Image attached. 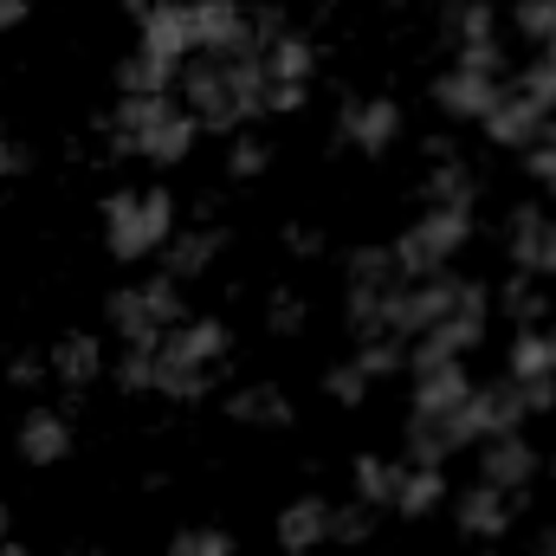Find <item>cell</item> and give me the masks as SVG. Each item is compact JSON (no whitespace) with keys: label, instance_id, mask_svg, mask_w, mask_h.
<instances>
[{"label":"cell","instance_id":"1","mask_svg":"<svg viewBox=\"0 0 556 556\" xmlns=\"http://www.w3.org/2000/svg\"><path fill=\"white\" fill-rule=\"evenodd\" d=\"M181 98L194 111L201 130H247L260 111H266V65L253 52H227V59H201V65H181Z\"/></svg>","mask_w":556,"mask_h":556},{"label":"cell","instance_id":"2","mask_svg":"<svg viewBox=\"0 0 556 556\" xmlns=\"http://www.w3.org/2000/svg\"><path fill=\"white\" fill-rule=\"evenodd\" d=\"M194 137H201V124H194V111L175 104V98H124L117 117H111V142H117L124 155L155 162V168L188 162V155H194Z\"/></svg>","mask_w":556,"mask_h":556},{"label":"cell","instance_id":"3","mask_svg":"<svg viewBox=\"0 0 556 556\" xmlns=\"http://www.w3.org/2000/svg\"><path fill=\"white\" fill-rule=\"evenodd\" d=\"M175 240V194L168 188H111L104 194V247L117 260H149Z\"/></svg>","mask_w":556,"mask_h":556},{"label":"cell","instance_id":"4","mask_svg":"<svg viewBox=\"0 0 556 556\" xmlns=\"http://www.w3.org/2000/svg\"><path fill=\"white\" fill-rule=\"evenodd\" d=\"M104 317H111V330L124 337V350H155V343L188 317V311H181V285L162 273V278H142V285L111 291Z\"/></svg>","mask_w":556,"mask_h":556},{"label":"cell","instance_id":"5","mask_svg":"<svg viewBox=\"0 0 556 556\" xmlns=\"http://www.w3.org/2000/svg\"><path fill=\"white\" fill-rule=\"evenodd\" d=\"M466 240H472V207H420V220L402 227V240H395V266H402V278L446 273Z\"/></svg>","mask_w":556,"mask_h":556},{"label":"cell","instance_id":"6","mask_svg":"<svg viewBox=\"0 0 556 556\" xmlns=\"http://www.w3.org/2000/svg\"><path fill=\"white\" fill-rule=\"evenodd\" d=\"M498 72H505L498 39H492V46H472V52H459V59L433 78V104H440L446 117H485V111L498 104Z\"/></svg>","mask_w":556,"mask_h":556},{"label":"cell","instance_id":"7","mask_svg":"<svg viewBox=\"0 0 556 556\" xmlns=\"http://www.w3.org/2000/svg\"><path fill=\"white\" fill-rule=\"evenodd\" d=\"M531 415V402H525V389L505 376V382H472V395H466V408H459V433H466V446H479V440H498V433H518Z\"/></svg>","mask_w":556,"mask_h":556},{"label":"cell","instance_id":"8","mask_svg":"<svg viewBox=\"0 0 556 556\" xmlns=\"http://www.w3.org/2000/svg\"><path fill=\"white\" fill-rule=\"evenodd\" d=\"M137 46L168 65H188L194 59V0H155L137 20Z\"/></svg>","mask_w":556,"mask_h":556},{"label":"cell","instance_id":"9","mask_svg":"<svg viewBox=\"0 0 556 556\" xmlns=\"http://www.w3.org/2000/svg\"><path fill=\"white\" fill-rule=\"evenodd\" d=\"M479 124H485V137L498 142V149H531V142L551 137V111L531 91H498V104Z\"/></svg>","mask_w":556,"mask_h":556},{"label":"cell","instance_id":"10","mask_svg":"<svg viewBox=\"0 0 556 556\" xmlns=\"http://www.w3.org/2000/svg\"><path fill=\"white\" fill-rule=\"evenodd\" d=\"M415 376V415H459L472 395L466 356H433V363H408Z\"/></svg>","mask_w":556,"mask_h":556},{"label":"cell","instance_id":"11","mask_svg":"<svg viewBox=\"0 0 556 556\" xmlns=\"http://www.w3.org/2000/svg\"><path fill=\"white\" fill-rule=\"evenodd\" d=\"M544 472L538 446L525 433H498V440H479V485H498V492H525L531 479Z\"/></svg>","mask_w":556,"mask_h":556},{"label":"cell","instance_id":"12","mask_svg":"<svg viewBox=\"0 0 556 556\" xmlns=\"http://www.w3.org/2000/svg\"><path fill=\"white\" fill-rule=\"evenodd\" d=\"M162 363H181V369H214L227 356V324L220 317H181L162 343H155Z\"/></svg>","mask_w":556,"mask_h":556},{"label":"cell","instance_id":"13","mask_svg":"<svg viewBox=\"0 0 556 556\" xmlns=\"http://www.w3.org/2000/svg\"><path fill=\"white\" fill-rule=\"evenodd\" d=\"M330 518H337V505L330 498H317V492H298L285 511H278V551L285 556H311L330 544Z\"/></svg>","mask_w":556,"mask_h":556},{"label":"cell","instance_id":"14","mask_svg":"<svg viewBox=\"0 0 556 556\" xmlns=\"http://www.w3.org/2000/svg\"><path fill=\"white\" fill-rule=\"evenodd\" d=\"M13 453L26 459V466H65L72 459V415H59V408H33V415L20 420V433H13Z\"/></svg>","mask_w":556,"mask_h":556},{"label":"cell","instance_id":"15","mask_svg":"<svg viewBox=\"0 0 556 556\" xmlns=\"http://www.w3.org/2000/svg\"><path fill=\"white\" fill-rule=\"evenodd\" d=\"M518 498L525 492H498V485H466V498L453 505L459 538H505L518 525Z\"/></svg>","mask_w":556,"mask_h":556},{"label":"cell","instance_id":"16","mask_svg":"<svg viewBox=\"0 0 556 556\" xmlns=\"http://www.w3.org/2000/svg\"><path fill=\"white\" fill-rule=\"evenodd\" d=\"M511 266L531 278H556V220L544 207H518L511 214Z\"/></svg>","mask_w":556,"mask_h":556},{"label":"cell","instance_id":"17","mask_svg":"<svg viewBox=\"0 0 556 556\" xmlns=\"http://www.w3.org/2000/svg\"><path fill=\"white\" fill-rule=\"evenodd\" d=\"M46 363H52V382H59V389H91V382H104V343H98L91 330H65V337L46 350Z\"/></svg>","mask_w":556,"mask_h":556},{"label":"cell","instance_id":"18","mask_svg":"<svg viewBox=\"0 0 556 556\" xmlns=\"http://www.w3.org/2000/svg\"><path fill=\"white\" fill-rule=\"evenodd\" d=\"M395 137H402V104H395V98H363V104L343 111V142H350V149L382 155Z\"/></svg>","mask_w":556,"mask_h":556},{"label":"cell","instance_id":"19","mask_svg":"<svg viewBox=\"0 0 556 556\" xmlns=\"http://www.w3.org/2000/svg\"><path fill=\"white\" fill-rule=\"evenodd\" d=\"M459 446V415H408V466H446Z\"/></svg>","mask_w":556,"mask_h":556},{"label":"cell","instance_id":"20","mask_svg":"<svg viewBox=\"0 0 556 556\" xmlns=\"http://www.w3.org/2000/svg\"><path fill=\"white\" fill-rule=\"evenodd\" d=\"M220 253H227V227H175V240H168V278L175 285L201 278Z\"/></svg>","mask_w":556,"mask_h":556},{"label":"cell","instance_id":"21","mask_svg":"<svg viewBox=\"0 0 556 556\" xmlns=\"http://www.w3.org/2000/svg\"><path fill=\"white\" fill-rule=\"evenodd\" d=\"M260 65H266V78H273V85H311L317 52H311V39H304V33H285V26H278L273 39H266V52H260Z\"/></svg>","mask_w":556,"mask_h":556},{"label":"cell","instance_id":"22","mask_svg":"<svg viewBox=\"0 0 556 556\" xmlns=\"http://www.w3.org/2000/svg\"><path fill=\"white\" fill-rule=\"evenodd\" d=\"M227 415L240 420V427H291V402H285V389L278 382H247V389H233L227 395Z\"/></svg>","mask_w":556,"mask_h":556},{"label":"cell","instance_id":"23","mask_svg":"<svg viewBox=\"0 0 556 556\" xmlns=\"http://www.w3.org/2000/svg\"><path fill=\"white\" fill-rule=\"evenodd\" d=\"M175 78H181V65H168V59H155V52H142V46L117 65V91H124V98H168Z\"/></svg>","mask_w":556,"mask_h":556},{"label":"cell","instance_id":"24","mask_svg":"<svg viewBox=\"0 0 556 556\" xmlns=\"http://www.w3.org/2000/svg\"><path fill=\"white\" fill-rule=\"evenodd\" d=\"M440 498H446V472H440V466H408V472H402V492H395L389 511H402V518H433Z\"/></svg>","mask_w":556,"mask_h":556},{"label":"cell","instance_id":"25","mask_svg":"<svg viewBox=\"0 0 556 556\" xmlns=\"http://www.w3.org/2000/svg\"><path fill=\"white\" fill-rule=\"evenodd\" d=\"M350 472H356V498L382 511V505H395V492H402V472H408V466H395V459H382V453H356V466H350Z\"/></svg>","mask_w":556,"mask_h":556},{"label":"cell","instance_id":"26","mask_svg":"<svg viewBox=\"0 0 556 556\" xmlns=\"http://www.w3.org/2000/svg\"><path fill=\"white\" fill-rule=\"evenodd\" d=\"M498 311L518 324V330H538L544 317H551V298H544V285L531 273H518V278H505V291H498Z\"/></svg>","mask_w":556,"mask_h":556},{"label":"cell","instance_id":"27","mask_svg":"<svg viewBox=\"0 0 556 556\" xmlns=\"http://www.w3.org/2000/svg\"><path fill=\"white\" fill-rule=\"evenodd\" d=\"M433 175H427V207H472V175L466 162H453L446 149H433Z\"/></svg>","mask_w":556,"mask_h":556},{"label":"cell","instance_id":"28","mask_svg":"<svg viewBox=\"0 0 556 556\" xmlns=\"http://www.w3.org/2000/svg\"><path fill=\"white\" fill-rule=\"evenodd\" d=\"M544 376H556V356H551V337L544 330H518L511 337V382H544Z\"/></svg>","mask_w":556,"mask_h":556},{"label":"cell","instance_id":"29","mask_svg":"<svg viewBox=\"0 0 556 556\" xmlns=\"http://www.w3.org/2000/svg\"><path fill=\"white\" fill-rule=\"evenodd\" d=\"M356 363H363V376H369V382H382V376L408 369V337H363Z\"/></svg>","mask_w":556,"mask_h":556},{"label":"cell","instance_id":"30","mask_svg":"<svg viewBox=\"0 0 556 556\" xmlns=\"http://www.w3.org/2000/svg\"><path fill=\"white\" fill-rule=\"evenodd\" d=\"M376 538V505H337V518H330V544H369Z\"/></svg>","mask_w":556,"mask_h":556},{"label":"cell","instance_id":"31","mask_svg":"<svg viewBox=\"0 0 556 556\" xmlns=\"http://www.w3.org/2000/svg\"><path fill=\"white\" fill-rule=\"evenodd\" d=\"M168 556H233V538L220 525H194V531H175Z\"/></svg>","mask_w":556,"mask_h":556},{"label":"cell","instance_id":"32","mask_svg":"<svg viewBox=\"0 0 556 556\" xmlns=\"http://www.w3.org/2000/svg\"><path fill=\"white\" fill-rule=\"evenodd\" d=\"M273 162V149H266V137H253V130H233V142H227V175H260Z\"/></svg>","mask_w":556,"mask_h":556},{"label":"cell","instance_id":"33","mask_svg":"<svg viewBox=\"0 0 556 556\" xmlns=\"http://www.w3.org/2000/svg\"><path fill=\"white\" fill-rule=\"evenodd\" d=\"M324 395H330L337 408H363V395H369V376H363V363H337V369L324 376Z\"/></svg>","mask_w":556,"mask_h":556},{"label":"cell","instance_id":"34","mask_svg":"<svg viewBox=\"0 0 556 556\" xmlns=\"http://www.w3.org/2000/svg\"><path fill=\"white\" fill-rule=\"evenodd\" d=\"M518 33L551 52L556 46V0H518Z\"/></svg>","mask_w":556,"mask_h":556},{"label":"cell","instance_id":"35","mask_svg":"<svg viewBox=\"0 0 556 556\" xmlns=\"http://www.w3.org/2000/svg\"><path fill=\"white\" fill-rule=\"evenodd\" d=\"M453 39H459V52H472V46H492V7H459L453 13Z\"/></svg>","mask_w":556,"mask_h":556},{"label":"cell","instance_id":"36","mask_svg":"<svg viewBox=\"0 0 556 556\" xmlns=\"http://www.w3.org/2000/svg\"><path fill=\"white\" fill-rule=\"evenodd\" d=\"M117 389H124V395L155 389V350H124V356H117Z\"/></svg>","mask_w":556,"mask_h":556},{"label":"cell","instance_id":"37","mask_svg":"<svg viewBox=\"0 0 556 556\" xmlns=\"http://www.w3.org/2000/svg\"><path fill=\"white\" fill-rule=\"evenodd\" d=\"M304 317H311V304H304L298 291H273V304H266V324H273L278 337H298V330H304Z\"/></svg>","mask_w":556,"mask_h":556},{"label":"cell","instance_id":"38","mask_svg":"<svg viewBox=\"0 0 556 556\" xmlns=\"http://www.w3.org/2000/svg\"><path fill=\"white\" fill-rule=\"evenodd\" d=\"M518 91H531L544 111H556V46H551V52H538V65L518 78Z\"/></svg>","mask_w":556,"mask_h":556},{"label":"cell","instance_id":"39","mask_svg":"<svg viewBox=\"0 0 556 556\" xmlns=\"http://www.w3.org/2000/svg\"><path fill=\"white\" fill-rule=\"evenodd\" d=\"M525 175H531L538 188H551V194H556V137H544V142H531V149H525Z\"/></svg>","mask_w":556,"mask_h":556},{"label":"cell","instance_id":"40","mask_svg":"<svg viewBox=\"0 0 556 556\" xmlns=\"http://www.w3.org/2000/svg\"><path fill=\"white\" fill-rule=\"evenodd\" d=\"M304 98H311V85H273V78H266V111H273V117L304 111Z\"/></svg>","mask_w":556,"mask_h":556},{"label":"cell","instance_id":"41","mask_svg":"<svg viewBox=\"0 0 556 556\" xmlns=\"http://www.w3.org/2000/svg\"><path fill=\"white\" fill-rule=\"evenodd\" d=\"M7 376H13V389H46V382H52V363H46V356H13Z\"/></svg>","mask_w":556,"mask_h":556},{"label":"cell","instance_id":"42","mask_svg":"<svg viewBox=\"0 0 556 556\" xmlns=\"http://www.w3.org/2000/svg\"><path fill=\"white\" fill-rule=\"evenodd\" d=\"M26 168H33V149H26L20 137H0V175H7V181H20Z\"/></svg>","mask_w":556,"mask_h":556},{"label":"cell","instance_id":"43","mask_svg":"<svg viewBox=\"0 0 556 556\" xmlns=\"http://www.w3.org/2000/svg\"><path fill=\"white\" fill-rule=\"evenodd\" d=\"M285 247H291V253H298V260H317V253H324V233H311V227H304V220H298V227H291V233H285Z\"/></svg>","mask_w":556,"mask_h":556},{"label":"cell","instance_id":"44","mask_svg":"<svg viewBox=\"0 0 556 556\" xmlns=\"http://www.w3.org/2000/svg\"><path fill=\"white\" fill-rule=\"evenodd\" d=\"M26 13H33V0H0V33H13Z\"/></svg>","mask_w":556,"mask_h":556},{"label":"cell","instance_id":"45","mask_svg":"<svg viewBox=\"0 0 556 556\" xmlns=\"http://www.w3.org/2000/svg\"><path fill=\"white\" fill-rule=\"evenodd\" d=\"M0 556H33V551H26L20 538H0Z\"/></svg>","mask_w":556,"mask_h":556},{"label":"cell","instance_id":"46","mask_svg":"<svg viewBox=\"0 0 556 556\" xmlns=\"http://www.w3.org/2000/svg\"><path fill=\"white\" fill-rule=\"evenodd\" d=\"M538 556H556V531H544V538H538Z\"/></svg>","mask_w":556,"mask_h":556},{"label":"cell","instance_id":"47","mask_svg":"<svg viewBox=\"0 0 556 556\" xmlns=\"http://www.w3.org/2000/svg\"><path fill=\"white\" fill-rule=\"evenodd\" d=\"M0 538H13V511L7 505H0Z\"/></svg>","mask_w":556,"mask_h":556},{"label":"cell","instance_id":"48","mask_svg":"<svg viewBox=\"0 0 556 556\" xmlns=\"http://www.w3.org/2000/svg\"><path fill=\"white\" fill-rule=\"evenodd\" d=\"M124 7H130V13H137V20H142V13H149V7H155V0H124Z\"/></svg>","mask_w":556,"mask_h":556},{"label":"cell","instance_id":"49","mask_svg":"<svg viewBox=\"0 0 556 556\" xmlns=\"http://www.w3.org/2000/svg\"><path fill=\"white\" fill-rule=\"evenodd\" d=\"M544 337H551V356H556V324H551V330H544Z\"/></svg>","mask_w":556,"mask_h":556},{"label":"cell","instance_id":"50","mask_svg":"<svg viewBox=\"0 0 556 556\" xmlns=\"http://www.w3.org/2000/svg\"><path fill=\"white\" fill-rule=\"evenodd\" d=\"M78 556H98V551H78Z\"/></svg>","mask_w":556,"mask_h":556}]
</instances>
